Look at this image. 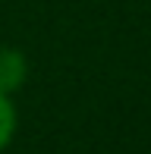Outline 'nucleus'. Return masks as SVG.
<instances>
[{
    "mask_svg": "<svg viewBox=\"0 0 151 154\" xmlns=\"http://www.w3.org/2000/svg\"><path fill=\"white\" fill-rule=\"evenodd\" d=\"M29 79V60L19 47H0V91L16 94Z\"/></svg>",
    "mask_w": 151,
    "mask_h": 154,
    "instance_id": "obj_1",
    "label": "nucleus"
},
{
    "mask_svg": "<svg viewBox=\"0 0 151 154\" xmlns=\"http://www.w3.org/2000/svg\"><path fill=\"white\" fill-rule=\"evenodd\" d=\"M16 126H19V113H16V104H13V94L0 91V154L10 148Z\"/></svg>",
    "mask_w": 151,
    "mask_h": 154,
    "instance_id": "obj_2",
    "label": "nucleus"
}]
</instances>
